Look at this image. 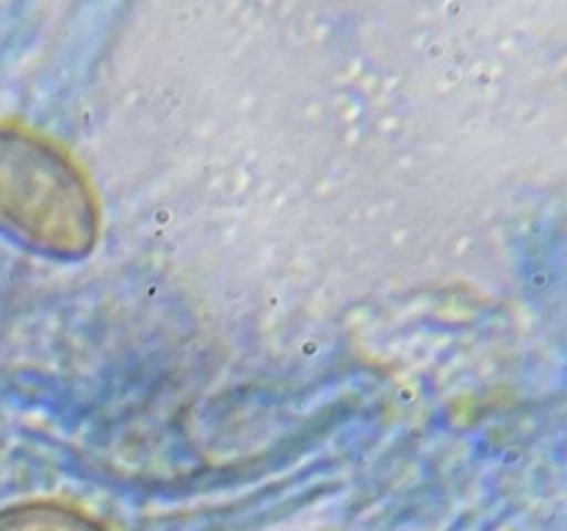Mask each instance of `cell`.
<instances>
[{"label": "cell", "mask_w": 567, "mask_h": 531, "mask_svg": "<svg viewBox=\"0 0 567 531\" xmlns=\"http://www.w3.org/2000/svg\"><path fill=\"white\" fill-rule=\"evenodd\" d=\"M0 216L59 258H81L97 241L100 210L83 171L25 133L0 136Z\"/></svg>", "instance_id": "obj_1"}, {"label": "cell", "mask_w": 567, "mask_h": 531, "mask_svg": "<svg viewBox=\"0 0 567 531\" xmlns=\"http://www.w3.org/2000/svg\"><path fill=\"white\" fill-rule=\"evenodd\" d=\"M0 531H103L83 514L64 507H31L0 518Z\"/></svg>", "instance_id": "obj_2"}]
</instances>
